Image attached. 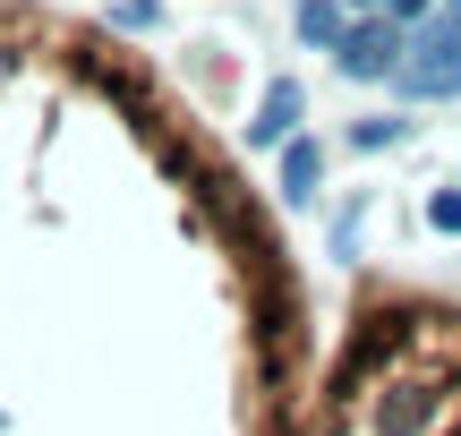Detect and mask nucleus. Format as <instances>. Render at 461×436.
I'll return each mask as SVG.
<instances>
[{
  "label": "nucleus",
  "instance_id": "0eeeda50",
  "mask_svg": "<svg viewBox=\"0 0 461 436\" xmlns=\"http://www.w3.org/2000/svg\"><path fill=\"white\" fill-rule=\"evenodd\" d=\"M163 17V0H112V34H146Z\"/></svg>",
  "mask_w": 461,
  "mask_h": 436
},
{
  "label": "nucleus",
  "instance_id": "ddd939ff",
  "mask_svg": "<svg viewBox=\"0 0 461 436\" xmlns=\"http://www.w3.org/2000/svg\"><path fill=\"white\" fill-rule=\"evenodd\" d=\"M453 9H461V0H453Z\"/></svg>",
  "mask_w": 461,
  "mask_h": 436
},
{
  "label": "nucleus",
  "instance_id": "423d86ee",
  "mask_svg": "<svg viewBox=\"0 0 461 436\" xmlns=\"http://www.w3.org/2000/svg\"><path fill=\"white\" fill-rule=\"evenodd\" d=\"M402 137H411V120H402V112H376V120H350V146H359V154H384V146H402Z\"/></svg>",
  "mask_w": 461,
  "mask_h": 436
},
{
  "label": "nucleus",
  "instance_id": "9b49d317",
  "mask_svg": "<svg viewBox=\"0 0 461 436\" xmlns=\"http://www.w3.org/2000/svg\"><path fill=\"white\" fill-rule=\"evenodd\" d=\"M342 9H359V17H376V9H384V0H342Z\"/></svg>",
  "mask_w": 461,
  "mask_h": 436
},
{
  "label": "nucleus",
  "instance_id": "1a4fd4ad",
  "mask_svg": "<svg viewBox=\"0 0 461 436\" xmlns=\"http://www.w3.org/2000/svg\"><path fill=\"white\" fill-rule=\"evenodd\" d=\"M376 17H393V26H411V34H419V26H428V0H384Z\"/></svg>",
  "mask_w": 461,
  "mask_h": 436
},
{
  "label": "nucleus",
  "instance_id": "7ed1b4c3",
  "mask_svg": "<svg viewBox=\"0 0 461 436\" xmlns=\"http://www.w3.org/2000/svg\"><path fill=\"white\" fill-rule=\"evenodd\" d=\"M299 120H308V86H299V77H274L257 95V112H248V146H257V154H282L299 137Z\"/></svg>",
  "mask_w": 461,
  "mask_h": 436
},
{
  "label": "nucleus",
  "instance_id": "39448f33",
  "mask_svg": "<svg viewBox=\"0 0 461 436\" xmlns=\"http://www.w3.org/2000/svg\"><path fill=\"white\" fill-rule=\"evenodd\" d=\"M291 26H299V43H308V51H342L350 9H342V0H299V17H291Z\"/></svg>",
  "mask_w": 461,
  "mask_h": 436
},
{
  "label": "nucleus",
  "instance_id": "f257e3e1",
  "mask_svg": "<svg viewBox=\"0 0 461 436\" xmlns=\"http://www.w3.org/2000/svg\"><path fill=\"white\" fill-rule=\"evenodd\" d=\"M402 95H419V103H445V95H461V9H445V17H428V26L411 34V60H402Z\"/></svg>",
  "mask_w": 461,
  "mask_h": 436
},
{
  "label": "nucleus",
  "instance_id": "6e6552de",
  "mask_svg": "<svg viewBox=\"0 0 461 436\" xmlns=\"http://www.w3.org/2000/svg\"><path fill=\"white\" fill-rule=\"evenodd\" d=\"M428 223H436V232H461V188H453V180L428 197Z\"/></svg>",
  "mask_w": 461,
  "mask_h": 436
},
{
  "label": "nucleus",
  "instance_id": "9d476101",
  "mask_svg": "<svg viewBox=\"0 0 461 436\" xmlns=\"http://www.w3.org/2000/svg\"><path fill=\"white\" fill-rule=\"evenodd\" d=\"M436 436H461V394H453V411H445V420H436Z\"/></svg>",
  "mask_w": 461,
  "mask_h": 436
},
{
  "label": "nucleus",
  "instance_id": "f03ea898",
  "mask_svg": "<svg viewBox=\"0 0 461 436\" xmlns=\"http://www.w3.org/2000/svg\"><path fill=\"white\" fill-rule=\"evenodd\" d=\"M402 60H411V26H393V17H359V26L342 34V51H333V68H342L350 86L402 77Z\"/></svg>",
  "mask_w": 461,
  "mask_h": 436
},
{
  "label": "nucleus",
  "instance_id": "f8f14e48",
  "mask_svg": "<svg viewBox=\"0 0 461 436\" xmlns=\"http://www.w3.org/2000/svg\"><path fill=\"white\" fill-rule=\"evenodd\" d=\"M9 68H17V43H0V77H9Z\"/></svg>",
  "mask_w": 461,
  "mask_h": 436
},
{
  "label": "nucleus",
  "instance_id": "20e7f679",
  "mask_svg": "<svg viewBox=\"0 0 461 436\" xmlns=\"http://www.w3.org/2000/svg\"><path fill=\"white\" fill-rule=\"evenodd\" d=\"M274 180H282L291 205H308L316 188H325V146H316V137H291V146L274 154Z\"/></svg>",
  "mask_w": 461,
  "mask_h": 436
}]
</instances>
